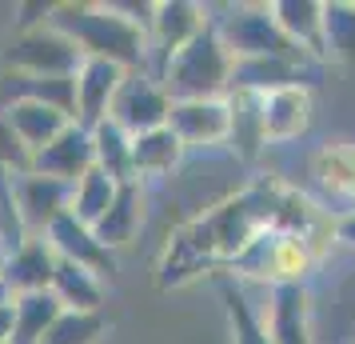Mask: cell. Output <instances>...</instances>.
I'll return each instance as SVG.
<instances>
[{
    "label": "cell",
    "instance_id": "9a60e30c",
    "mask_svg": "<svg viewBox=\"0 0 355 344\" xmlns=\"http://www.w3.org/2000/svg\"><path fill=\"white\" fill-rule=\"evenodd\" d=\"M92 168V132L84 124H68L52 145H44L40 152H33V172L52 177L60 184H76Z\"/></svg>",
    "mask_w": 355,
    "mask_h": 344
},
{
    "label": "cell",
    "instance_id": "52a82bcc",
    "mask_svg": "<svg viewBox=\"0 0 355 344\" xmlns=\"http://www.w3.org/2000/svg\"><path fill=\"white\" fill-rule=\"evenodd\" d=\"M208 24H211L208 4H196V0H152V20H148V72L156 76Z\"/></svg>",
    "mask_w": 355,
    "mask_h": 344
},
{
    "label": "cell",
    "instance_id": "7a4b0ae2",
    "mask_svg": "<svg viewBox=\"0 0 355 344\" xmlns=\"http://www.w3.org/2000/svg\"><path fill=\"white\" fill-rule=\"evenodd\" d=\"M148 20L152 4L108 0V4H52L49 24L64 33L84 56L112 60L128 72H148Z\"/></svg>",
    "mask_w": 355,
    "mask_h": 344
},
{
    "label": "cell",
    "instance_id": "9c48e42d",
    "mask_svg": "<svg viewBox=\"0 0 355 344\" xmlns=\"http://www.w3.org/2000/svg\"><path fill=\"white\" fill-rule=\"evenodd\" d=\"M168 129L176 132L184 152H216L227 148V132H232V113L227 100H172L168 113Z\"/></svg>",
    "mask_w": 355,
    "mask_h": 344
},
{
    "label": "cell",
    "instance_id": "83f0119b",
    "mask_svg": "<svg viewBox=\"0 0 355 344\" xmlns=\"http://www.w3.org/2000/svg\"><path fill=\"white\" fill-rule=\"evenodd\" d=\"M323 60H355V0H323Z\"/></svg>",
    "mask_w": 355,
    "mask_h": 344
},
{
    "label": "cell",
    "instance_id": "ac0fdd59",
    "mask_svg": "<svg viewBox=\"0 0 355 344\" xmlns=\"http://www.w3.org/2000/svg\"><path fill=\"white\" fill-rule=\"evenodd\" d=\"M52 272H56V252H52V245L44 236H28L12 256L0 261V277H4L12 296L52 288Z\"/></svg>",
    "mask_w": 355,
    "mask_h": 344
},
{
    "label": "cell",
    "instance_id": "4dcf8cb0",
    "mask_svg": "<svg viewBox=\"0 0 355 344\" xmlns=\"http://www.w3.org/2000/svg\"><path fill=\"white\" fill-rule=\"evenodd\" d=\"M104 332V312H60V320L40 336V344H100Z\"/></svg>",
    "mask_w": 355,
    "mask_h": 344
},
{
    "label": "cell",
    "instance_id": "1f68e13d",
    "mask_svg": "<svg viewBox=\"0 0 355 344\" xmlns=\"http://www.w3.org/2000/svg\"><path fill=\"white\" fill-rule=\"evenodd\" d=\"M0 172H12V177L33 172V152L17 140V132L8 129L4 113H0Z\"/></svg>",
    "mask_w": 355,
    "mask_h": 344
},
{
    "label": "cell",
    "instance_id": "44dd1931",
    "mask_svg": "<svg viewBox=\"0 0 355 344\" xmlns=\"http://www.w3.org/2000/svg\"><path fill=\"white\" fill-rule=\"evenodd\" d=\"M68 193H72V184H60L52 177H40V172L17 177V204L33 236H44V229L52 220L60 213H68Z\"/></svg>",
    "mask_w": 355,
    "mask_h": 344
},
{
    "label": "cell",
    "instance_id": "8992f818",
    "mask_svg": "<svg viewBox=\"0 0 355 344\" xmlns=\"http://www.w3.org/2000/svg\"><path fill=\"white\" fill-rule=\"evenodd\" d=\"M80 65H84V52L64 33H56L52 24H40V28H28V33H12L8 49H4V72H20V76L72 81Z\"/></svg>",
    "mask_w": 355,
    "mask_h": 344
},
{
    "label": "cell",
    "instance_id": "484cf974",
    "mask_svg": "<svg viewBox=\"0 0 355 344\" xmlns=\"http://www.w3.org/2000/svg\"><path fill=\"white\" fill-rule=\"evenodd\" d=\"M284 84H307V68L288 65V60H236L232 65V88L243 92H275ZM227 88V92H232Z\"/></svg>",
    "mask_w": 355,
    "mask_h": 344
},
{
    "label": "cell",
    "instance_id": "e575fe53",
    "mask_svg": "<svg viewBox=\"0 0 355 344\" xmlns=\"http://www.w3.org/2000/svg\"><path fill=\"white\" fill-rule=\"evenodd\" d=\"M4 304H12V293H8V284H4V277H0V309Z\"/></svg>",
    "mask_w": 355,
    "mask_h": 344
},
{
    "label": "cell",
    "instance_id": "836d02e7",
    "mask_svg": "<svg viewBox=\"0 0 355 344\" xmlns=\"http://www.w3.org/2000/svg\"><path fill=\"white\" fill-rule=\"evenodd\" d=\"M12 341V304H4L0 309V344Z\"/></svg>",
    "mask_w": 355,
    "mask_h": 344
},
{
    "label": "cell",
    "instance_id": "603a6c76",
    "mask_svg": "<svg viewBox=\"0 0 355 344\" xmlns=\"http://www.w3.org/2000/svg\"><path fill=\"white\" fill-rule=\"evenodd\" d=\"M49 293L60 300L64 312H104L108 284H104V277H96L92 268H80V264L56 256V272H52Z\"/></svg>",
    "mask_w": 355,
    "mask_h": 344
},
{
    "label": "cell",
    "instance_id": "ffe728a7",
    "mask_svg": "<svg viewBox=\"0 0 355 344\" xmlns=\"http://www.w3.org/2000/svg\"><path fill=\"white\" fill-rule=\"evenodd\" d=\"M0 113H4L8 129L17 132V140L28 152H40V148L52 145L72 124L68 113L52 108V104H40V100H8V104H0Z\"/></svg>",
    "mask_w": 355,
    "mask_h": 344
},
{
    "label": "cell",
    "instance_id": "2e32d148",
    "mask_svg": "<svg viewBox=\"0 0 355 344\" xmlns=\"http://www.w3.org/2000/svg\"><path fill=\"white\" fill-rule=\"evenodd\" d=\"M44 240L52 245V252H56L60 261H72V264H80V268H92L96 277H112L116 272V256L100 245L96 236H92V229H84L72 213L56 216L49 229H44Z\"/></svg>",
    "mask_w": 355,
    "mask_h": 344
},
{
    "label": "cell",
    "instance_id": "4fadbf2b",
    "mask_svg": "<svg viewBox=\"0 0 355 344\" xmlns=\"http://www.w3.org/2000/svg\"><path fill=\"white\" fill-rule=\"evenodd\" d=\"M263 325L272 344H315L311 336V288L307 284H275L268 288Z\"/></svg>",
    "mask_w": 355,
    "mask_h": 344
},
{
    "label": "cell",
    "instance_id": "30bf717a",
    "mask_svg": "<svg viewBox=\"0 0 355 344\" xmlns=\"http://www.w3.org/2000/svg\"><path fill=\"white\" fill-rule=\"evenodd\" d=\"M307 177H311V184L320 188V197L327 204L331 200L339 204L336 216L355 213V140H347V136L323 140L307 156Z\"/></svg>",
    "mask_w": 355,
    "mask_h": 344
},
{
    "label": "cell",
    "instance_id": "7c38bea8",
    "mask_svg": "<svg viewBox=\"0 0 355 344\" xmlns=\"http://www.w3.org/2000/svg\"><path fill=\"white\" fill-rule=\"evenodd\" d=\"M263 145L279 148L307 136L315 120V92L311 84H284L275 92H263Z\"/></svg>",
    "mask_w": 355,
    "mask_h": 344
},
{
    "label": "cell",
    "instance_id": "d4e9b609",
    "mask_svg": "<svg viewBox=\"0 0 355 344\" xmlns=\"http://www.w3.org/2000/svg\"><path fill=\"white\" fill-rule=\"evenodd\" d=\"M220 296H224L232 344H272L268 325H263V312H259V304L248 300V293H243L240 280H224V284H220Z\"/></svg>",
    "mask_w": 355,
    "mask_h": 344
},
{
    "label": "cell",
    "instance_id": "e0dca14e",
    "mask_svg": "<svg viewBox=\"0 0 355 344\" xmlns=\"http://www.w3.org/2000/svg\"><path fill=\"white\" fill-rule=\"evenodd\" d=\"M268 13H272L275 28L311 65H327L323 60V0H268Z\"/></svg>",
    "mask_w": 355,
    "mask_h": 344
},
{
    "label": "cell",
    "instance_id": "d6a6232c",
    "mask_svg": "<svg viewBox=\"0 0 355 344\" xmlns=\"http://www.w3.org/2000/svg\"><path fill=\"white\" fill-rule=\"evenodd\" d=\"M336 245H347V248H355V213H343V216H336Z\"/></svg>",
    "mask_w": 355,
    "mask_h": 344
},
{
    "label": "cell",
    "instance_id": "5bb4252c",
    "mask_svg": "<svg viewBox=\"0 0 355 344\" xmlns=\"http://www.w3.org/2000/svg\"><path fill=\"white\" fill-rule=\"evenodd\" d=\"M144 208H148V184H140V181L116 184V197H112V204H108V213L92 224V236H96L112 256L124 252V248L140 236V229H144Z\"/></svg>",
    "mask_w": 355,
    "mask_h": 344
},
{
    "label": "cell",
    "instance_id": "7402d4cb",
    "mask_svg": "<svg viewBox=\"0 0 355 344\" xmlns=\"http://www.w3.org/2000/svg\"><path fill=\"white\" fill-rule=\"evenodd\" d=\"M227 113H232V132H227V152L243 164H256L263 152V97L259 92H243L232 88L227 92Z\"/></svg>",
    "mask_w": 355,
    "mask_h": 344
},
{
    "label": "cell",
    "instance_id": "d6986e66",
    "mask_svg": "<svg viewBox=\"0 0 355 344\" xmlns=\"http://www.w3.org/2000/svg\"><path fill=\"white\" fill-rule=\"evenodd\" d=\"M184 161H188V152H184V145L176 140V132L168 124L132 136V181H140V184L168 181Z\"/></svg>",
    "mask_w": 355,
    "mask_h": 344
},
{
    "label": "cell",
    "instance_id": "3957f363",
    "mask_svg": "<svg viewBox=\"0 0 355 344\" xmlns=\"http://www.w3.org/2000/svg\"><path fill=\"white\" fill-rule=\"evenodd\" d=\"M232 65L236 60L224 49V40L216 33V20H211L192 44H184L156 72V81L172 100H220L232 88Z\"/></svg>",
    "mask_w": 355,
    "mask_h": 344
},
{
    "label": "cell",
    "instance_id": "8fae6325",
    "mask_svg": "<svg viewBox=\"0 0 355 344\" xmlns=\"http://www.w3.org/2000/svg\"><path fill=\"white\" fill-rule=\"evenodd\" d=\"M124 76H128V68L112 65V60L84 56V65L72 76V120L84 124V129H96L100 120H108Z\"/></svg>",
    "mask_w": 355,
    "mask_h": 344
},
{
    "label": "cell",
    "instance_id": "f546056e",
    "mask_svg": "<svg viewBox=\"0 0 355 344\" xmlns=\"http://www.w3.org/2000/svg\"><path fill=\"white\" fill-rule=\"evenodd\" d=\"M33 232L24 224V213L17 204V177L12 172H0V261L12 256Z\"/></svg>",
    "mask_w": 355,
    "mask_h": 344
},
{
    "label": "cell",
    "instance_id": "f1b7e54d",
    "mask_svg": "<svg viewBox=\"0 0 355 344\" xmlns=\"http://www.w3.org/2000/svg\"><path fill=\"white\" fill-rule=\"evenodd\" d=\"M112 197H116V181L112 177H104L96 164H92L80 181L72 184V193H68V213L76 216L84 229H92L100 216L108 213Z\"/></svg>",
    "mask_w": 355,
    "mask_h": 344
},
{
    "label": "cell",
    "instance_id": "ba28073f",
    "mask_svg": "<svg viewBox=\"0 0 355 344\" xmlns=\"http://www.w3.org/2000/svg\"><path fill=\"white\" fill-rule=\"evenodd\" d=\"M168 113H172V97L160 88V81L152 72H128L112 100L108 120H116L128 136H140V132L164 129Z\"/></svg>",
    "mask_w": 355,
    "mask_h": 344
},
{
    "label": "cell",
    "instance_id": "4316f807",
    "mask_svg": "<svg viewBox=\"0 0 355 344\" xmlns=\"http://www.w3.org/2000/svg\"><path fill=\"white\" fill-rule=\"evenodd\" d=\"M92 132V164L116 184L132 181V136L116 120H100Z\"/></svg>",
    "mask_w": 355,
    "mask_h": 344
},
{
    "label": "cell",
    "instance_id": "cb8c5ba5",
    "mask_svg": "<svg viewBox=\"0 0 355 344\" xmlns=\"http://www.w3.org/2000/svg\"><path fill=\"white\" fill-rule=\"evenodd\" d=\"M60 300L44 288V293H24L12 296V341L8 344H40V336L60 320Z\"/></svg>",
    "mask_w": 355,
    "mask_h": 344
},
{
    "label": "cell",
    "instance_id": "5b68a950",
    "mask_svg": "<svg viewBox=\"0 0 355 344\" xmlns=\"http://www.w3.org/2000/svg\"><path fill=\"white\" fill-rule=\"evenodd\" d=\"M315 268H320V256L311 252V245L300 232L272 229L236 261L232 277L256 280L263 288H275V284H307V280L315 277Z\"/></svg>",
    "mask_w": 355,
    "mask_h": 344
},
{
    "label": "cell",
    "instance_id": "277c9868",
    "mask_svg": "<svg viewBox=\"0 0 355 344\" xmlns=\"http://www.w3.org/2000/svg\"><path fill=\"white\" fill-rule=\"evenodd\" d=\"M211 20H216L224 49L232 52V60H288V65L311 68V60L275 28L268 4H232L224 17Z\"/></svg>",
    "mask_w": 355,
    "mask_h": 344
},
{
    "label": "cell",
    "instance_id": "6da1fadb",
    "mask_svg": "<svg viewBox=\"0 0 355 344\" xmlns=\"http://www.w3.org/2000/svg\"><path fill=\"white\" fill-rule=\"evenodd\" d=\"M284 188L288 184L279 177H252L240 193L216 200L211 208L172 229L156 256V288L168 293L208 277L216 268H236L243 252L275 229Z\"/></svg>",
    "mask_w": 355,
    "mask_h": 344
}]
</instances>
